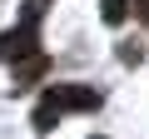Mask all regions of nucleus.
Listing matches in <instances>:
<instances>
[{
  "instance_id": "f257e3e1",
  "label": "nucleus",
  "mask_w": 149,
  "mask_h": 139,
  "mask_svg": "<svg viewBox=\"0 0 149 139\" xmlns=\"http://www.w3.org/2000/svg\"><path fill=\"white\" fill-rule=\"evenodd\" d=\"M70 109H100V90H90V85H55V90H45V99L35 109V129L40 134L55 129V119H65Z\"/></svg>"
},
{
  "instance_id": "f03ea898",
  "label": "nucleus",
  "mask_w": 149,
  "mask_h": 139,
  "mask_svg": "<svg viewBox=\"0 0 149 139\" xmlns=\"http://www.w3.org/2000/svg\"><path fill=\"white\" fill-rule=\"evenodd\" d=\"M35 55V20H20L15 30L0 35V60H10V65H25Z\"/></svg>"
},
{
  "instance_id": "7ed1b4c3",
  "label": "nucleus",
  "mask_w": 149,
  "mask_h": 139,
  "mask_svg": "<svg viewBox=\"0 0 149 139\" xmlns=\"http://www.w3.org/2000/svg\"><path fill=\"white\" fill-rule=\"evenodd\" d=\"M124 15H129V0H104V20L109 25H124Z\"/></svg>"
}]
</instances>
